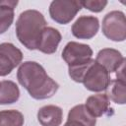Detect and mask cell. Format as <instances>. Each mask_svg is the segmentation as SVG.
Here are the masks:
<instances>
[{"instance_id": "ac0fdd59", "label": "cell", "mask_w": 126, "mask_h": 126, "mask_svg": "<svg viewBox=\"0 0 126 126\" xmlns=\"http://www.w3.org/2000/svg\"><path fill=\"white\" fill-rule=\"evenodd\" d=\"M82 7L94 12V13H98L101 12L107 5V1H101V0H87V1H80Z\"/></svg>"}, {"instance_id": "7a4b0ae2", "label": "cell", "mask_w": 126, "mask_h": 126, "mask_svg": "<svg viewBox=\"0 0 126 126\" xmlns=\"http://www.w3.org/2000/svg\"><path fill=\"white\" fill-rule=\"evenodd\" d=\"M46 28L44 16L37 10L30 9L22 12L16 22V35L28 49L34 50L42 31Z\"/></svg>"}, {"instance_id": "e0dca14e", "label": "cell", "mask_w": 126, "mask_h": 126, "mask_svg": "<svg viewBox=\"0 0 126 126\" xmlns=\"http://www.w3.org/2000/svg\"><path fill=\"white\" fill-rule=\"evenodd\" d=\"M14 8L6 5H0V34L8 31L14 21Z\"/></svg>"}, {"instance_id": "277c9868", "label": "cell", "mask_w": 126, "mask_h": 126, "mask_svg": "<svg viewBox=\"0 0 126 126\" xmlns=\"http://www.w3.org/2000/svg\"><path fill=\"white\" fill-rule=\"evenodd\" d=\"M102 33L112 41H124L126 38L125 14L121 11H111L107 13L101 26Z\"/></svg>"}, {"instance_id": "30bf717a", "label": "cell", "mask_w": 126, "mask_h": 126, "mask_svg": "<svg viewBox=\"0 0 126 126\" xmlns=\"http://www.w3.org/2000/svg\"><path fill=\"white\" fill-rule=\"evenodd\" d=\"M62 39L60 32L52 27H46L42 31L36 49L45 54H52L57 50V47Z\"/></svg>"}, {"instance_id": "8fae6325", "label": "cell", "mask_w": 126, "mask_h": 126, "mask_svg": "<svg viewBox=\"0 0 126 126\" xmlns=\"http://www.w3.org/2000/svg\"><path fill=\"white\" fill-rule=\"evenodd\" d=\"M87 110L94 118L101 117L104 115H109L112 108L110 107V102L105 94H95L90 95L85 103Z\"/></svg>"}, {"instance_id": "5b68a950", "label": "cell", "mask_w": 126, "mask_h": 126, "mask_svg": "<svg viewBox=\"0 0 126 126\" xmlns=\"http://www.w3.org/2000/svg\"><path fill=\"white\" fill-rule=\"evenodd\" d=\"M82 8L80 1L55 0L49 5V15L57 24L66 25L75 18Z\"/></svg>"}, {"instance_id": "7c38bea8", "label": "cell", "mask_w": 126, "mask_h": 126, "mask_svg": "<svg viewBox=\"0 0 126 126\" xmlns=\"http://www.w3.org/2000/svg\"><path fill=\"white\" fill-rule=\"evenodd\" d=\"M37 120L41 126H60L63 120V110L57 105H44L37 111Z\"/></svg>"}, {"instance_id": "52a82bcc", "label": "cell", "mask_w": 126, "mask_h": 126, "mask_svg": "<svg viewBox=\"0 0 126 126\" xmlns=\"http://www.w3.org/2000/svg\"><path fill=\"white\" fill-rule=\"evenodd\" d=\"M23 60L22 51L11 42L0 43V77L9 75Z\"/></svg>"}, {"instance_id": "6da1fadb", "label": "cell", "mask_w": 126, "mask_h": 126, "mask_svg": "<svg viewBox=\"0 0 126 126\" xmlns=\"http://www.w3.org/2000/svg\"><path fill=\"white\" fill-rule=\"evenodd\" d=\"M17 79L34 99L50 98L59 89L58 83L49 77L45 69L35 61L22 63L17 71Z\"/></svg>"}, {"instance_id": "4fadbf2b", "label": "cell", "mask_w": 126, "mask_h": 126, "mask_svg": "<svg viewBox=\"0 0 126 126\" xmlns=\"http://www.w3.org/2000/svg\"><path fill=\"white\" fill-rule=\"evenodd\" d=\"M105 94L109 100L117 104H125L126 102L125 81L119 79H111L107 88L105 89Z\"/></svg>"}, {"instance_id": "8992f818", "label": "cell", "mask_w": 126, "mask_h": 126, "mask_svg": "<svg viewBox=\"0 0 126 126\" xmlns=\"http://www.w3.org/2000/svg\"><path fill=\"white\" fill-rule=\"evenodd\" d=\"M93 49L90 45L69 41L62 51V58L67 63L68 67L84 64L92 59Z\"/></svg>"}, {"instance_id": "d6986e66", "label": "cell", "mask_w": 126, "mask_h": 126, "mask_svg": "<svg viewBox=\"0 0 126 126\" xmlns=\"http://www.w3.org/2000/svg\"><path fill=\"white\" fill-rule=\"evenodd\" d=\"M63 126H86L85 124L77 121V120H68L66 121V123L63 125Z\"/></svg>"}, {"instance_id": "9c48e42d", "label": "cell", "mask_w": 126, "mask_h": 126, "mask_svg": "<svg viewBox=\"0 0 126 126\" xmlns=\"http://www.w3.org/2000/svg\"><path fill=\"white\" fill-rule=\"evenodd\" d=\"M95 61L106 69V71L111 74L115 73L117 69L125 63V58L120 51L114 48H103L98 51Z\"/></svg>"}, {"instance_id": "ffe728a7", "label": "cell", "mask_w": 126, "mask_h": 126, "mask_svg": "<svg viewBox=\"0 0 126 126\" xmlns=\"http://www.w3.org/2000/svg\"><path fill=\"white\" fill-rule=\"evenodd\" d=\"M0 5H6V6H10L12 8H15L18 5V1H0Z\"/></svg>"}, {"instance_id": "ba28073f", "label": "cell", "mask_w": 126, "mask_h": 126, "mask_svg": "<svg viewBox=\"0 0 126 126\" xmlns=\"http://www.w3.org/2000/svg\"><path fill=\"white\" fill-rule=\"evenodd\" d=\"M99 21L94 16L79 17L71 28L72 34L79 39H91L98 32Z\"/></svg>"}, {"instance_id": "5bb4252c", "label": "cell", "mask_w": 126, "mask_h": 126, "mask_svg": "<svg viewBox=\"0 0 126 126\" xmlns=\"http://www.w3.org/2000/svg\"><path fill=\"white\" fill-rule=\"evenodd\" d=\"M20 98V89L10 80L0 82V104H11Z\"/></svg>"}, {"instance_id": "9a60e30c", "label": "cell", "mask_w": 126, "mask_h": 126, "mask_svg": "<svg viewBox=\"0 0 126 126\" xmlns=\"http://www.w3.org/2000/svg\"><path fill=\"white\" fill-rule=\"evenodd\" d=\"M68 120H77L86 126H95L96 118L92 116L90 112L87 110L85 104H78L72 107L67 116Z\"/></svg>"}, {"instance_id": "3957f363", "label": "cell", "mask_w": 126, "mask_h": 126, "mask_svg": "<svg viewBox=\"0 0 126 126\" xmlns=\"http://www.w3.org/2000/svg\"><path fill=\"white\" fill-rule=\"evenodd\" d=\"M110 80L109 73L106 71V69L98 64L95 60L92 59L82 77L81 83L87 90L99 93L105 91Z\"/></svg>"}, {"instance_id": "2e32d148", "label": "cell", "mask_w": 126, "mask_h": 126, "mask_svg": "<svg viewBox=\"0 0 126 126\" xmlns=\"http://www.w3.org/2000/svg\"><path fill=\"white\" fill-rule=\"evenodd\" d=\"M25 118L22 112L16 109L0 111V126H23Z\"/></svg>"}]
</instances>
